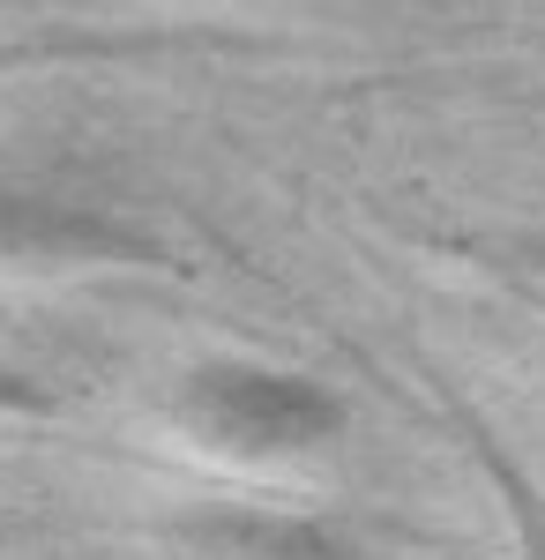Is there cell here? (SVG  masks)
<instances>
[{
  "label": "cell",
  "mask_w": 545,
  "mask_h": 560,
  "mask_svg": "<svg viewBox=\"0 0 545 560\" xmlns=\"http://www.w3.org/2000/svg\"><path fill=\"white\" fill-rule=\"evenodd\" d=\"M165 419L195 448L232 456V464H285V456H314L344 441L351 404L336 396L322 374L306 366H277V359H247V351H217L195 359L165 396Z\"/></svg>",
  "instance_id": "obj_1"
},
{
  "label": "cell",
  "mask_w": 545,
  "mask_h": 560,
  "mask_svg": "<svg viewBox=\"0 0 545 560\" xmlns=\"http://www.w3.org/2000/svg\"><path fill=\"white\" fill-rule=\"evenodd\" d=\"M38 8H68V0H0V15H38Z\"/></svg>",
  "instance_id": "obj_7"
},
{
  "label": "cell",
  "mask_w": 545,
  "mask_h": 560,
  "mask_svg": "<svg viewBox=\"0 0 545 560\" xmlns=\"http://www.w3.org/2000/svg\"><path fill=\"white\" fill-rule=\"evenodd\" d=\"M0 261H23V269H172V247L150 224L105 210V202L0 179Z\"/></svg>",
  "instance_id": "obj_2"
},
{
  "label": "cell",
  "mask_w": 545,
  "mask_h": 560,
  "mask_svg": "<svg viewBox=\"0 0 545 560\" xmlns=\"http://www.w3.org/2000/svg\"><path fill=\"white\" fill-rule=\"evenodd\" d=\"M463 433H471V456H478L486 486L501 493V509H508L515 560H545V501H538V486L515 471V456H508V448H494V433H486V427H471V419H463Z\"/></svg>",
  "instance_id": "obj_4"
},
{
  "label": "cell",
  "mask_w": 545,
  "mask_h": 560,
  "mask_svg": "<svg viewBox=\"0 0 545 560\" xmlns=\"http://www.w3.org/2000/svg\"><path fill=\"white\" fill-rule=\"evenodd\" d=\"M60 45H8L0 38V68H31V60H53Z\"/></svg>",
  "instance_id": "obj_6"
},
{
  "label": "cell",
  "mask_w": 545,
  "mask_h": 560,
  "mask_svg": "<svg viewBox=\"0 0 545 560\" xmlns=\"http://www.w3.org/2000/svg\"><path fill=\"white\" fill-rule=\"evenodd\" d=\"M45 411H53V388L0 359V419H45Z\"/></svg>",
  "instance_id": "obj_5"
},
{
  "label": "cell",
  "mask_w": 545,
  "mask_h": 560,
  "mask_svg": "<svg viewBox=\"0 0 545 560\" xmlns=\"http://www.w3.org/2000/svg\"><path fill=\"white\" fill-rule=\"evenodd\" d=\"M172 546L187 560H389L381 546H367L359 530H344L329 516H306V509H247V501L172 516Z\"/></svg>",
  "instance_id": "obj_3"
}]
</instances>
